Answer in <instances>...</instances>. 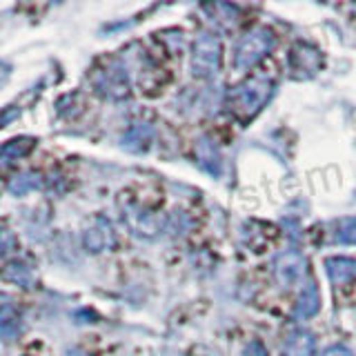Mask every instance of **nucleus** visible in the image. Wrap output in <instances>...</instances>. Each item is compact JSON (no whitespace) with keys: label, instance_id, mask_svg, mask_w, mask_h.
<instances>
[{"label":"nucleus","instance_id":"18","mask_svg":"<svg viewBox=\"0 0 356 356\" xmlns=\"http://www.w3.org/2000/svg\"><path fill=\"white\" fill-rule=\"evenodd\" d=\"M241 356H270V354H267L265 345L261 341H252V343L245 345V350H243Z\"/></svg>","mask_w":356,"mask_h":356},{"label":"nucleus","instance_id":"13","mask_svg":"<svg viewBox=\"0 0 356 356\" xmlns=\"http://www.w3.org/2000/svg\"><path fill=\"white\" fill-rule=\"evenodd\" d=\"M196 152H198L200 165H203L207 172H211V174H218L220 172V156H218V152L214 147V143H211L209 138L198 140Z\"/></svg>","mask_w":356,"mask_h":356},{"label":"nucleus","instance_id":"19","mask_svg":"<svg viewBox=\"0 0 356 356\" xmlns=\"http://www.w3.org/2000/svg\"><path fill=\"white\" fill-rule=\"evenodd\" d=\"M36 185H38L36 181H29V176H22L20 183L16 181L14 185H11V192H14V194H25L29 187H36Z\"/></svg>","mask_w":356,"mask_h":356},{"label":"nucleus","instance_id":"5","mask_svg":"<svg viewBox=\"0 0 356 356\" xmlns=\"http://www.w3.org/2000/svg\"><path fill=\"white\" fill-rule=\"evenodd\" d=\"M94 83L98 87L100 94H105L109 98H125L129 94V78L125 70L118 65H111L107 70H100L94 78Z\"/></svg>","mask_w":356,"mask_h":356},{"label":"nucleus","instance_id":"7","mask_svg":"<svg viewBox=\"0 0 356 356\" xmlns=\"http://www.w3.org/2000/svg\"><path fill=\"white\" fill-rule=\"evenodd\" d=\"M83 243H85V248L89 252H105L109 250L111 245L116 243V236H114V229H111V225L105 220V218H96L94 220V225H89L83 234Z\"/></svg>","mask_w":356,"mask_h":356},{"label":"nucleus","instance_id":"9","mask_svg":"<svg viewBox=\"0 0 356 356\" xmlns=\"http://www.w3.org/2000/svg\"><path fill=\"white\" fill-rule=\"evenodd\" d=\"M283 354L285 356H314L316 354V337L307 330L292 332L285 341Z\"/></svg>","mask_w":356,"mask_h":356},{"label":"nucleus","instance_id":"22","mask_svg":"<svg viewBox=\"0 0 356 356\" xmlns=\"http://www.w3.org/2000/svg\"><path fill=\"white\" fill-rule=\"evenodd\" d=\"M7 76H9V67L7 65H0V83H3Z\"/></svg>","mask_w":356,"mask_h":356},{"label":"nucleus","instance_id":"16","mask_svg":"<svg viewBox=\"0 0 356 356\" xmlns=\"http://www.w3.org/2000/svg\"><path fill=\"white\" fill-rule=\"evenodd\" d=\"M3 276L7 281H14V283H20V285H29L31 283V274H29V267L20 265V263H11L7 265V270L3 272Z\"/></svg>","mask_w":356,"mask_h":356},{"label":"nucleus","instance_id":"10","mask_svg":"<svg viewBox=\"0 0 356 356\" xmlns=\"http://www.w3.org/2000/svg\"><path fill=\"white\" fill-rule=\"evenodd\" d=\"M20 327H22V318L18 307L11 303L0 305V339L3 341L16 339L20 334Z\"/></svg>","mask_w":356,"mask_h":356},{"label":"nucleus","instance_id":"21","mask_svg":"<svg viewBox=\"0 0 356 356\" xmlns=\"http://www.w3.org/2000/svg\"><path fill=\"white\" fill-rule=\"evenodd\" d=\"M65 356H92V354H87V352H83V350H67Z\"/></svg>","mask_w":356,"mask_h":356},{"label":"nucleus","instance_id":"6","mask_svg":"<svg viewBox=\"0 0 356 356\" xmlns=\"http://www.w3.org/2000/svg\"><path fill=\"white\" fill-rule=\"evenodd\" d=\"M307 270V261L300 256L298 252H285L276 259L274 272H276V281L283 287H292L296 281L303 278Z\"/></svg>","mask_w":356,"mask_h":356},{"label":"nucleus","instance_id":"11","mask_svg":"<svg viewBox=\"0 0 356 356\" xmlns=\"http://www.w3.org/2000/svg\"><path fill=\"white\" fill-rule=\"evenodd\" d=\"M318 307H321V294H318V287H316V283H314V281H309V285L305 287V292L300 294V298H298L296 314H298V316L309 318V316H314V314H316Z\"/></svg>","mask_w":356,"mask_h":356},{"label":"nucleus","instance_id":"17","mask_svg":"<svg viewBox=\"0 0 356 356\" xmlns=\"http://www.w3.org/2000/svg\"><path fill=\"white\" fill-rule=\"evenodd\" d=\"M16 248V236L14 232L9 229H0V259H5V256Z\"/></svg>","mask_w":356,"mask_h":356},{"label":"nucleus","instance_id":"8","mask_svg":"<svg viewBox=\"0 0 356 356\" xmlns=\"http://www.w3.org/2000/svg\"><path fill=\"white\" fill-rule=\"evenodd\" d=\"M325 270L332 283L348 285L356 281V259L350 256H330L325 261Z\"/></svg>","mask_w":356,"mask_h":356},{"label":"nucleus","instance_id":"20","mask_svg":"<svg viewBox=\"0 0 356 356\" xmlns=\"http://www.w3.org/2000/svg\"><path fill=\"white\" fill-rule=\"evenodd\" d=\"M323 356H354V352L348 348V345H332V348L323 352Z\"/></svg>","mask_w":356,"mask_h":356},{"label":"nucleus","instance_id":"15","mask_svg":"<svg viewBox=\"0 0 356 356\" xmlns=\"http://www.w3.org/2000/svg\"><path fill=\"white\" fill-rule=\"evenodd\" d=\"M33 138H20V140H9L5 147H0V154L7 156V159H16V156L27 154L33 147Z\"/></svg>","mask_w":356,"mask_h":356},{"label":"nucleus","instance_id":"3","mask_svg":"<svg viewBox=\"0 0 356 356\" xmlns=\"http://www.w3.org/2000/svg\"><path fill=\"white\" fill-rule=\"evenodd\" d=\"M220 60H222V44L218 36L203 31L192 47V74L196 78H203V81L214 78L220 72Z\"/></svg>","mask_w":356,"mask_h":356},{"label":"nucleus","instance_id":"2","mask_svg":"<svg viewBox=\"0 0 356 356\" xmlns=\"http://www.w3.org/2000/svg\"><path fill=\"white\" fill-rule=\"evenodd\" d=\"M276 47V36L270 27H256L238 40L234 47V67L236 70H250L259 65L267 54Z\"/></svg>","mask_w":356,"mask_h":356},{"label":"nucleus","instance_id":"4","mask_svg":"<svg viewBox=\"0 0 356 356\" xmlns=\"http://www.w3.org/2000/svg\"><path fill=\"white\" fill-rule=\"evenodd\" d=\"M323 65H325V58H323L321 49L309 42H296L292 51L287 54V70L289 76L296 78V81L316 76L323 70Z\"/></svg>","mask_w":356,"mask_h":356},{"label":"nucleus","instance_id":"12","mask_svg":"<svg viewBox=\"0 0 356 356\" xmlns=\"http://www.w3.org/2000/svg\"><path fill=\"white\" fill-rule=\"evenodd\" d=\"M152 136H154V129L149 125H136L127 131V136L122 138V145L131 152H143L149 147Z\"/></svg>","mask_w":356,"mask_h":356},{"label":"nucleus","instance_id":"1","mask_svg":"<svg viewBox=\"0 0 356 356\" xmlns=\"http://www.w3.org/2000/svg\"><path fill=\"white\" fill-rule=\"evenodd\" d=\"M272 94H274V83L270 78L252 76L238 87H234V92L229 94V100H227V107L234 118L248 122L267 105V100L272 98Z\"/></svg>","mask_w":356,"mask_h":356},{"label":"nucleus","instance_id":"14","mask_svg":"<svg viewBox=\"0 0 356 356\" xmlns=\"http://www.w3.org/2000/svg\"><path fill=\"white\" fill-rule=\"evenodd\" d=\"M337 241L343 245H356V216L343 218L337 227Z\"/></svg>","mask_w":356,"mask_h":356}]
</instances>
